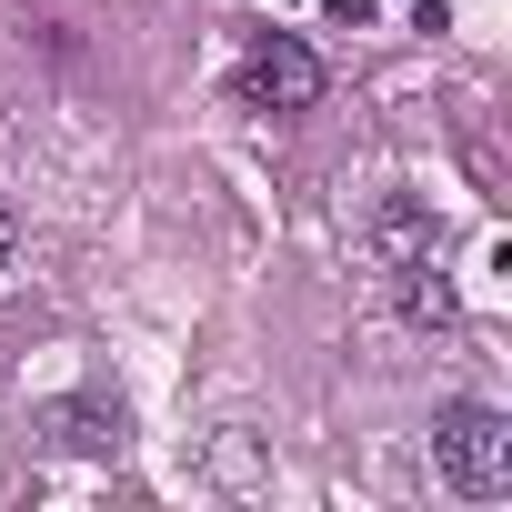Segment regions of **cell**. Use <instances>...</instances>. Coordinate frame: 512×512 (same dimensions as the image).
Wrapping results in <instances>:
<instances>
[{"label":"cell","instance_id":"6da1fadb","mask_svg":"<svg viewBox=\"0 0 512 512\" xmlns=\"http://www.w3.org/2000/svg\"><path fill=\"white\" fill-rule=\"evenodd\" d=\"M432 472H442L452 492H472V502L512 492V422H502L492 402H452V412L432 422Z\"/></svg>","mask_w":512,"mask_h":512},{"label":"cell","instance_id":"7a4b0ae2","mask_svg":"<svg viewBox=\"0 0 512 512\" xmlns=\"http://www.w3.org/2000/svg\"><path fill=\"white\" fill-rule=\"evenodd\" d=\"M241 101L272 111V121L312 111V101H322V51L292 41V31H262V41H251V61H241Z\"/></svg>","mask_w":512,"mask_h":512},{"label":"cell","instance_id":"3957f363","mask_svg":"<svg viewBox=\"0 0 512 512\" xmlns=\"http://www.w3.org/2000/svg\"><path fill=\"white\" fill-rule=\"evenodd\" d=\"M362 251H372V272L392 282V272H412V262H432L442 251V231H432V211L412 201V191H392L372 221H362Z\"/></svg>","mask_w":512,"mask_h":512},{"label":"cell","instance_id":"277c9868","mask_svg":"<svg viewBox=\"0 0 512 512\" xmlns=\"http://www.w3.org/2000/svg\"><path fill=\"white\" fill-rule=\"evenodd\" d=\"M392 302H402V322H412V332H462V292L442 282V262L392 272Z\"/></svg>","mask_w":512,"mask_h":512},{"label":"cell","instance_id":"5b68a950","mask_svg":"<svg viewBox=\"0 0 512 512\" xmlns=\"http://www.w3.org/2000/svg\"><path fill=\"white\" fill-rule=\"evenodd\" d=\"M51 432H61L71 452H121V432H131V422H121V402L81 392V402H61V412H51Z\"/></svg>","mask_w":512,"mask_h":512},{"label":"cell","instance_id":"8992f818","mask_svg":"<svg viewBox=\"0 0 512 512\" xmlns=\"http://www.w3.org/2000/svg\"><path fill=\"white\" fill-rule=\"evenodd\" d=\"M221 482H262V462H251V442H241V432L221 442Z\"/></svg>","mask_w":512,"mask_h":512},{"label":"cell","instance_id":"52a82bcc","mask_svg":"<svg viewBox=\"0 0 512 512\" xmlns=\"http://www.w3.org/2000/svg\"><path fill=\"white\" fill-rule=\"evenodd\" d=\"M11 262H21V211L0 201V272H11Z\"/></svg>","mask_w":512,"mask_h":512},{"label":"cell","instance_id":"ba28073f","mask_svg":"<svg viewBox=\"0 0 512 512\" xmlns=\"http://www.w3.org/2000/svg\"><path fill=\"white\" fill-rule=\"evenodd\" d=\"M322 11H332V21H342V31H362V21H372V11H382V0H322Z\"/></svg>","mask_w":512,"mask_h":512}]
</instances>
